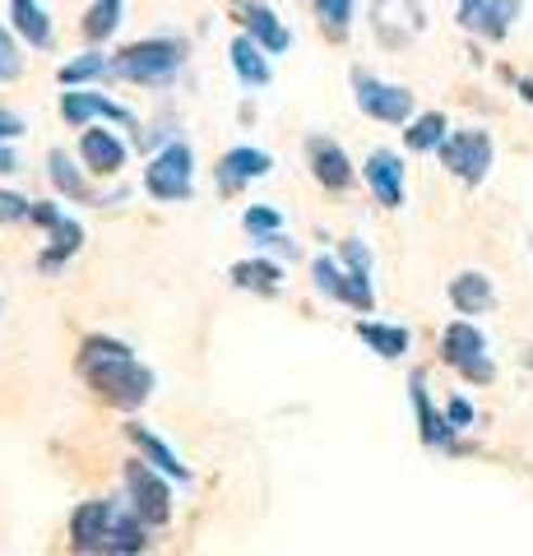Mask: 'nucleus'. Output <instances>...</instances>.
I'll use <instances>...</instances> for the list:
<instances>
[{
	"label": "nucleus",
	"mask_w": 533,
	"mask_h": 556,
	"mask_svg": "<svg viewBox=\"0 0 533 556\" xmlns=\"http://www.w3.org/2000/svg\"><path fill=\"white\" fill-rule=\"evenodd\" d=\"M116 24H122V0H98V5L84 14V33H89V38H112Z\"/></svg>",
	"instance_id": "cd10ccee"
},
{
	"label": "nucleus",
	"mask_w": 533,
	"mask_h": 556,
	"mask_svg": "<svg viewBox=\"0 0 533 556\" xmlns=\"http://www.w3.org/2000/svg\"><path fill=\"white\" fill-rule=\"evenodd\" d=\"M343 265L357 269V274H371V255H367L363 241H343Z\"/></svg>",
	"instance_id": "473e14b6"
},
{
	"label": "nucleus",
	"mask_w": 533,
	"mask_h": 556,
	"mask_svg": "<svg viewBox=\"0 0 533 556\" xmlns=\"http://www.w3.org/2000/svg\"><path fill=\"white\" fill-rule=\"evenodd\" d=\"M0 223H33V200L14 195V190H0Z\"/></svg>",
	"instance_id": "7c9ffc66"
},
{
	"label": "nucleus",
	"mask_w": 533,
	"mask_h": 556,
	"mask_svg": "<svg viewBox=\"0 0 533 556\" xmlns=\"http://www.w3.org/2000/svg\"><path fill=\"white\" fill-rule=\"evenodd\" d=\"M478 5H483V0H459V24L469 28L473 24V14H478Z\"/></svg>",
	"instance_id": "e433bc0d"
},
{
	"label": "nucleus",
	"mask_w": 533,
	"mask_h": 556,
	"mask_svg": "<svg viewBox=\"0 0 533 556\" xmlns=\"http://www.w3.org/2000/svg\"><path fill=\"white\" fill-rule=\"evenodd\" d=\"M10 172H20V159H14L10 139H0V177H10Z\"/></svg>",
	"instance_id": "c9c22d12"
},
{
	"label": "nucleus",
	"mask_w": 533,
	"mask_h": 556,
	"mask_svg": "<svg viewBox=\"0 0 533 556\" xmlns=\"http://www.w3.org/2000/svg\"><path fill=\"white\" fill-rule=\"evenodd\" d=\"M408 390H413V408H418V427H422V441L427 445H450V417H441L432 408V399H427V376L422 371H413L408 380Z\"/></svg>",
	"instance_id": "6ab92c4d"
},
{
	"label": "nucleus",
	"mask_w": 533,
	"mask_h": 556,
	"mask_svg": "<svg viewBox=\"0 0 533 556\" xmlns=\"http://www.w3.org/2000/svg\"><path fill=\"white\" fill-rule=\"evenodd\" d=\"M441 357L450 362V367H455L464 380H473V386H492V380H496V367H492V357H487L483 329L469 325V320L445 325V334H441Z\"/></svg>",
	"instance_id": "39448f33"
},
{
	"label": "nucleus",
	"mask_w": 533,
	"mask_h": 556,
	"mask_svg": "<svg viewBox=\"0 0 533 556\" xmlns=\"http://www.w3.org/2000/svg\"><path fill=\"white\" fill-rule=\"evenodd\" d=\"M149 525L135 510H116L107 501H84L71 515V547L75 552H144Z\"/></svg>",
	"instance_id": "f03ea898"
},
{
	"label": "nucleus",
	"mask_w": 533,
	"mask_h": 556,
	"mask_svg": "<svg viewBox=\"0 0 533 556\" xmlns=\"http://www.w3.org/2000/svg\"><path fill=\"white\" fill-rule=\"evenodd\" d=\"M10 14H14V33H20L28 47L51 42V20L38 10V0H10Z\"/></svg>",
	"instance_id": "4be33fe9"
},
{
	"label": "nucleus",
	"mask_w": 533,
	"mask_h": 556,
	"mask_svg": "<svg viewBox=\"0 0 533 556\" xmlns=\"http://www.w3.org/2000/svg\"><path fill=\"white\" fill-rule=\"evenodd\" d=\"M126 437H130V445L140 450V459H149L158 473H167V478H177V482H191V468H186L181 459H177V450H172L167 441H158L149 427H140V422H130L126 427Z\"/></svg>",
	"instance_id": "2eb2a0df"
},
{
	"label": "nucleus",
	"mask_w": 533,
	"mask_h": 556,
	"mask_svg": "<svg viewBox=\"0 0 533 556\" xmlns=\"http://www.w3.org/2000/svg\"><path fill=\"white\" fill-rule=\"evenodd\" d=\"M79 153H84V163H89L93 172H102V177H116V172L126 167V144L112 130H84Z\"/></svg>",
	"instance_id": "f3484780"
},
{
	"label": "nucleus",
	"mask_w": 533,
	"mask_h": 556,
	"mask_svg": "<svg viewBox=\"0 0 533 556\" xmlns=\"http://www.w3.org/2000/svg\"><path fill=\"white\" fill-rule=\"evenodd\" d=\"M242 228L251 237H269V232L283 228V214H279V208H265V204H251L246 214H242Z\"/></svg>",
	"instance_id": "c756f323"
},
{
	"label": "nucleus",
	"mask_w": 533,
	"mask_h": 556,
	"mask_svg": "<svg viewBox=\"0 0 533 556\" xmlns=\"http://www.w3.org/2000/svg\"><path fill=\"white\" fill-rule=\"evenodd\" d=\"M445 130H450V126H445V116H441V112H427V116H418V121H413V126L404 130V139H408L413 153H432V149L445 144Z\"/></svg>",
	"instance_id": "393cba45"
},
{
	"label": "nucleus",
	"mask_w": 533,
	"mask_h": 556,
	"mask_svg": "<svg viewBox=\"0 0 533 556\" xmlns=\"http://www.w3.org/2000/svg\"><path fill=\"white\" fill-rule=\"evenodd\" d=\"M242 24L265 51H288L292 47V33L279 24V14H274L265 0H242Z\"/></svg>",
	"instance_id": "dca6fc26"
},
{
	"label": "nucleus",
	"mask_w": 533,
	"mask_h": 556,
	"mask_svg": "<svg viewBox=\"0 0 533 556\" xmlns=\"http://www.w3.org/2000/svg\"><path fill=\"white\" fill-rule=\"evenodd\" d=\"M445 417H450L455 431H459V427H473V408L464 404V399H450V404H445Z\"/></svg>",
	"instance_id": "72a5a7b5"
},
{
	"label": "nucleus",
	"mask_w": 533,
	"mask_h": 556,
	"mask_svg": "<svg viewBox=\"0 0 533 556\" xmlns=\"http://www.w3.org/2000/svg\"><path fill=\"white\" fill-rule=\"evenodd\" d=\"M98 75H112V61L102 56V51H89V56H79V61H71V65H61V84L65 89H75V84H84V79H98Z\"/></svg>",
	"instance_id": "bb28decb"
},
{
	"label": "nucleus",
	"mask_w": 533,
	"mask_h": 556,
	"mask_svg": "<svg viewBox=\"0 0 533 556\" xmlns=\"http://www.w3.org/2000/svg\"><path fill=\"white\" fill-rule=\"evenodd\" d=\"M357 339H363L371 353H381V357H404L408 353V329L404 325H376V320H357Z\"/></svg>",
	"instance_id": "412c9836"
},
{
	"label": "nucleus",
	"mask_w": 533,
	"mask_h": 556,
	"mask_svg": "<svg viewBox=\"0 0 533 556\" xmlns=\"http://www.w3.org/2000/svg\"><path fill=\"white\" fill-rule=\"evenodd\" d=\"M181 61H186L181 42L149 38V42H135L126 51H116V56H112V75H122L130 84H167L181 70Z\"/></svg>",
	"instance_id": "7ed1b4c3"
},
{
	"label": "nucleus",
	"mask_w": 533,
	"mask_h": 556,
	"mask_svg": "<svg viewBox=\"0 0 533 556\" xmlns=\"http://www.w3.org/2000/svg\"><path fill=\"white\" fill-rule=\"evenodd\" d=\"M79 376L116 408H140L144 399L153 394V371L140 367V357H135L122 339H102V334L84 339Z\"/></svg>",
	"instance_id": "f257e3e1"
},
{
	"label": "nucleus",
	"mask_w": 533,
	"mask_h": 556,
	"mask_svg": "<svg viewBox=\"0 0 533 556\" xmlns=\"http://www.w3.org/2000/svg\"><path fill=\"white\" fill-rule=\"evenodd\" d=\"M316 14L330 38H343V33L353 28V0H316Z\"/></svg>",
	"instance_id": "c85d7f7f"
},
{
	"label": "nucleus",
	"mask_w": 533,
	"mask_h": 556,
	"mask_svg": "<svg viewBox=\"0 0 533 556\" xmlns=\"http://www.w3.org/2000/svg\"><path fill=\"white\" fill-rule=\"evenodd\" d=\"M228 56H232V70H237V79L246 84V89H265V84L274 79V70H269V56H265V47L251 38V33H242L232 47H228Z\"/></svg>",
	"instance_id": "a211bd4d"
},
{
	"label": "nucleus",
	"mask_w": 533,
	"mask_h": 556,
	"mask_svg": "<svg viewBox=\"0 0 533 556\" xmlns=\"http://www.w3.org/2000/svg\"><path fill=\"white\" fill-rule=\"evenodd\" d=\"M28 126H24V116H14V112H5L0 108V139H20Z\"/></svg>",
	"instance_id": "f704fd0d"
},
{
	"label": "nucleus",
	"mask_w": 533,
	"mask_h": 556,
	"mask_svg": "<svg viewBox=\"0 0 533 556\" xmlns=\"http://www.w3.org/2000/svg\"><path fill=\"white\" fill-rule=\"evenodd\" d=\"M363 177L371 186V195L381 200L385 208H399L404 204V163H399V153H390V149H376L367 167H363Z\"/></svg>",
	"instance_id": "ddd939ff"
},
{
	"label": "nucleus",
	"mask_w": 533,
	"mask_h": 556,
	"mask_svg": "<svg viewBox=\"0 0 533 556\" xmlns=\"http://www.w3.org/2000/svg\"><path fill=\"white\" fill-rule=\"evenodd\" d=\"M33 223H42V228L51 232V247L42 251L38 265H42V274H56L65 260H71V255L84 247V228H79L75 218H65L61 208L47 204V200H33Z\"/></svg>",
	"instance_id": "9d476101"
},
{
	"label": "nucleus",
	"mask_w": 533,
	"mask_h": 556,
	"mask_svg": "<svg viewBox=\"0 0 533 556\" xmlns=\"http://www.w3.org/2000/svg\"><path fill=\"white\" fill-rule=\"evenodd\" d=\"M144 190L163 204H177V200H191L195 195V153L191 144L172 139V144L144 167Z\"/></svg>",
	"instance_id": "20e7f679"
},
{
	"label": "nucleus",
	"mask_w": 533,
	"mask_h": 556,
	"mask_svg": "<svg viewBox=\"0 0 533 556\" xmlns=\"http://www.w3.org/2000/svg\"><path fill=\"white\" fill-rule=\"evenodd\" d=\"M450 302H455V311H459V316H483V311L496 302V292H492V278H487V274H478V269L459 274L455 283H450Z\"/></svg>",
	"instance_id": "aec40b11"
},
{
	"label": "nucleus",
	"mask_w": 533,
	"mask_h": 556,
	"mask_svg": "<svg viewBox=\"0 0 533 556\" xmlns=\"http://www.w3.org/2000/svg\"><path fill=\"white\" fill-rule=\"evenodd\" d=\"M312 278H316V288L325 292V298H334V302L353 306V311H371V306H376L371 278L357 274V269H339L330 255H316V260H312Z\"/></svg>",
	"instance_id": "1a4fd4ad"
},
{
	"label": "nucleus",
	"mask_w": 533,
	"mask_h": 556,
	"mask_svg": "<svg viewBox=\"0 0 533 556\" xmlns=\"http://www.w3.org/2000/svg\"><path fill=\"white\" fill-rule=\"evenodd\" d=\"M279 278L283 269L274 260H237L232 265V283L246 292H279Z\"/></svg>",
	"instance_id": "5701e85b"
},
{
	"label": "nucleus",
	"mask_w": 533,
	"mask_h": 556,
	"mask_svg": "<svg viewBox=\"0 0 533 556\" xmlns=\"http://www.w3.org/2000/svg\"><path fill=\"white\" fill-rule=\"evenodd\" d=\"M20 70H24V61H20V47H14V42H10V33L0 28V84L20 79Z\"/></svg>",
	"instance_id": "2f4dec72"
},
{
	"label": "nucleus",
	"mask_w": 533,
	"mask_h": 556,
	"mask_svg": "<svg viewBox=\"0 0 533 556\" xmlns=\"http://www.w3.org/2000/svg\"><path fill=\"white\" fill-rule=\"evenodd\" d=\"M61 116H65V126H75V130H84L89 121H116V126H130V121H135L126 108H116L112 98L89 93V89L61 93Z\"/></svg>",
	"instance_id": "f8f14e48"
},
{
	"label": "nucleus",
	"mask_w": 533,
	"mask_h": 556,
	"mask_svg": "<svg viewBox=\"0 0 533 556\" xmlns=\"http://www.w3.org/2000/svg\"><path fill=\"white\" fill-rule=\"evenodd\" d=\"M47 177H51V186H56V190H65L71 200H89V186H84L79 167L65 159L61 149H51V153H47Z\"/></svg>",
	"instance_id": "a878e982"
},
{
	"label": "nucleus",
	"mask_w": 533,
	"mask_h": 556,
	"mask_svg": "<svg viewBox=\"0 0 533 556\" xmlns=\"http://www.w3.org/2000/svg\"><path fill=\"white\" fill-rule=\"evenodd\" d=\"M520 20V0H483L478 5V14H473V24L469 28H478V33H487V38H506L510 33V24Z\"/></svg>",
	"instance_id": "b1692460"
},
{
	"label": "nucleus",
	"mask_w": 533,
	"mask_h": 556,
	"mask_svg": "<svg viewBox=\"0 0 533 556\" xmlns=\"http://www.w3.org/2000/svg\"><path fill=\"white\" fill-rule=\"evenodd\" d=\"M269 167H274V159L265 149H251V144L228 149V153H223V163H218V186L223 190H242L251 181L269 177Z\"/></svg>",
	"instance_id": "4468645a"
},
{
	"label": "nucleus",
	"mask_w": 533,
	"mask_h": 556,
	"mask_svg": "<svg viewBox=\"0 0 533 556\" xmlns=\"http://www.w3.org/2000/svg\"><path fill=\"white\" fill-rule=\"evenodd\" d=\"M126 492H130V510L144 519L149 529H163L172 519V492H167V473H158L149 459L126 464Z\"/></svg>",
	"instance_id": "423d86ee"
},
{
	"label": "nucleus",
	"mask_w": 533,
	"mask_h": 556,
	"mask_svg": "<svg viewBox=\"0 0 533 556\" xmlns=\"http://www.w3.org/2000/svg\"><path fill=\"white\" fill-rule=\"evenodd\" d=\"M306 163H312V177L325 186V190H348L353 186V163H348V153H343L334 139H325V135H312L306 139Z\"/></svg>",
	"instance_id": "9b49d317"
},
{
	"label": "nucleus",
	"mask_w": 533,
	"mask_h": 556,
	"mask_svg": "<svg viewBox=\"0 0 533 556\" xmlns=\"http://www.w3.org/2000/svg\"><path fill=\"white\" fill-rule=\"evenodd\" d=\"M436 153H441V163L450 167L459 181L478 186V181L487 177V167H492V135H487V130H459V135H445V144H441Z\"/></svg>",
	"instance_id": "6e6552de"
},
{
	"label": "nucleus",
	"mask_w": 533,
	"mask_h": 556,
	"mask_svg": "<svg viewBox=\"0 0 533 556\" xmlns=\"http://www.w3.org/2000/svg\"><path fill=\"white\" fill-rule=\"evenodd\" d=\"M353 98L371 121H385V126H404L413 116V93L399 89V84L367 75V70H353Z\"/></svg>",
	"instance_id": "0eeeda50"
}]
</instances>
